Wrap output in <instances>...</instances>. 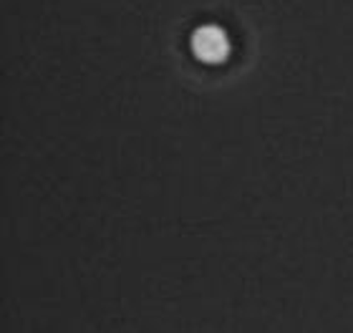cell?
<instances>
[{
  "label": "cell",
  "instance_id": "1",
  "mask_svg": "<svg viewBox=\"0 0 353 333\" xmlns=\"http://www.w3.org/2000/svg\"><path fill=\"white\" fill-rule=\"evenodd\" d=\"M192 51L205 63H220V61L228 59L230 38L217 26H202L192 33Z\"/></svg>",
  "mask_w": 353,
  "mask_h": 333
}]
</instances>
